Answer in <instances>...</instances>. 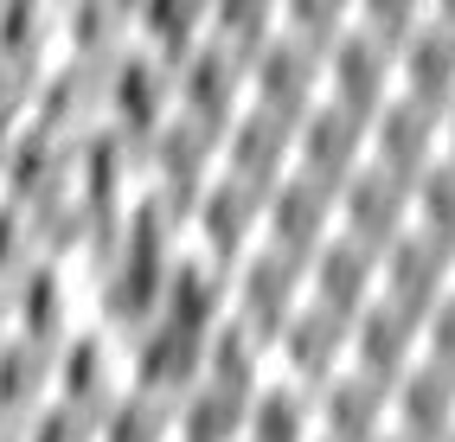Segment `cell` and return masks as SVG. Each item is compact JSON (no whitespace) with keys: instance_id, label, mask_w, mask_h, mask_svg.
<instances>
[{"instance_id":"obj_11","label":"cell","mask_w":455,"mask_h":442,"mask_svg":"<svg viewBox=\"0 0 455 442\" xmlns=\"http://www.w3.org/2000/svg\"><path fill=\"white\" fill-rule=\"evenodd\" d=\"M225 314H231V276L219 270V263H205V257H193V250H180V257H173V270H167L161 314H155V320H167V328L205 340Z\"/></svg>"},{"instance_id":"obj_5","label":"cell","mask_w":455,"mask_h":442,"mask_svg":"<svg viewBox=\"0 0 455 442\" xmlns=\"http://www.w3.org/2000/svg\"><path fill=\"white\" fill-rule=\"evenodd\" d=\"M116 391H123V340L103 334L97 320H77L52 346V398H65L77 410H103Z\"/></svg>"},{"instance_id":"obj_8","label":"cell","mask_w":455,"mask_h":442,"mask_svg":"<svg viewBox=\"0 0 455 442\" xmlns=\"http://www.w3.org/2000/svg\"><path fill=\"white\" fill-rule=\"evenodd\" d=\"M333 193L340 186H315L301 173H289L283 186H269L263 193V250L308 263L321 244H333Z\"/></svg>"},{"instance_id":"obj_4","label":"cell","mask_w":455,"mask_h":442,"mask_svg":"<svg viewBox=\"0 0 455 442\" xmlns=\"http://www.w3.org/2000/svg\"><path fill=\"white\" fill-rule=\"evenodd\" d=\"M7 302H13V334L39 340V346H58L77 320H90V308H84V276L71 270V263H52V257L7 282Z\"/></svg>"},{"instance_id":"obj_17","label":"cell","mask_w":455,"mask_h":442,"mask_svg":"<svg viewBox=\"0 0 455 442\" xmlns=\"http://www.w3.org/2000/svg\"><path fill=\"white\" fill-rule=\"evenodd\" d=\"M97 442H173V404H155L123 385L97 410Z\"/></svg>"},{"instance_id":"obj_18","label":"cell","mask_w":455,"mask_h":442,"mask_svg":"<svg viewBox=\"0 0 455 442\" xmlns=\"http://www.w3.org/2000/svg\"><path fill=\"white\" fill-rule=\"evenodd\" d=\"M33 263H45V218L33 212V205L0 199V282L26 276Z\"/></svg>"},{"instance_id":"obj_7","label":"cell","mask_w":455,"mask_h":442,"mask_svg":"<svg viewBox=\"0 0 455 442\" xmlns=\"http://www.w3.org/2000/svg\"><path fill=\"white\" fill-rule=\"evenodd\" d=\"M219 173L251 193H269L295 173V122L283 115H263V109H244L237 122L219 135Z\"/></svg>"},{"instance_id":"obj_13","label":"cell","mask_w":455,"mask_h":442,"mask_svg":"<svg viewBox=\"0 0 455 442\" xmlns=\"http://www.w3.org/2000/svg\"><path fill=\"white\" fill-rule=\"evenodd\" d=\"M0 65H13L26 77L58 65V7H45V0H7L0 7Z\"/></svg>"},{"instance_id":"obj_19","label":"cell","mask_w":455,"mask_h":442,"mask_svg":"<svg viewBox=\"0 0 455 442\" xmlns=\"http://www.w3.org/2000/svg\"><path fill=\"white\" fill-rule=\"evenodd\" d=\"M26 423V442H97V410H77L65 398H45Z\"/></svg>"},{"instance_id":"obj_1","label":"cell","mask_w":455,"mask_h":442,"mask_svg":"<svg viewBox=\"0 0 455 442\" xmlns=\"http://www.w3.org/2000/svg\"><path fill=\"white\" fill-rule=\"evenodd\" d=\"M167 115H173V71L161 58H148L141 45H129L116 65L97 71V129L141 147Z\"/></svg>"},{"instance_id":"obj_15","label":"cell","mask_w":455,"mask_h":442,"mask_svg":"<svg viewBox=\"0 0 455 442\" xmlns=\"http://www.w3.org/2000/svg\"><path fill=\"white\" fill-rule=\"evenodd\" d=\"M244 410H251L244 391L193 385L173 404V442H244Z\"/></svg>"},{"instance_id":"obj_3","label":"cell","mask_w":455,"mask_h":442,"mask_svg":"<svg viewBox=\"0 0 455 442\" xmlns=\"http://www.w3.org/2000/svg\"><path fill=\"white\" fill-rule=\"evenodd\" d=\"M205 372V340L167 328V320H148L141 334L123 340V385L155 398V404H180Z\"/></svg>"},{"instance_id":"obj_14","label":"cell","mask_w":455,"mask_h":442,"mask_svg":"<svg viewBox=\"0 0 455 442\" xmlns=\"http://www.w3.org/2000/svg\"><path fill=\"white\" fill-rule=\"evenodd\" d=\"M244 442H315V391L263 378L244 410Z\"/></svg>"},{"instance_id":"obj_12","label":"cell","mask_w":455,"mask_h":442,"mask_svg":"<svg viewBox=\"0 0 455 442\" xmlns=\"http://www.w3.org/2000/svg\"><path fill=\"white\" fill-rule=\"evenodd\" d=\"M135 45L148 58H161L167 71H180L205 45V0H148V7H135Z\"/></svg>"},{"instance_id":"obj_2","label":"cell","mask_w":455,"mask_h":442,"mask_svg":"<svg viewBox=\"0 0 455 442\" xmlns=\"http://www.w3.org/2000/svg\"><path fill=\"white\" fill-rule=\"evenodd\" d=\"M187 250L205 257V263H219V270L231 276L244 257L263 250V193L212 173V186L193 199V212H187Z\"/></svg>"},{"instance_id":"obj_6","label":"cell","mask_w":455,"mask_h":442,"mask_svg":"<svg viewBox=\"0 0 455 442\" xmlns=\"http://www.w3.org/2000/svg\"><path fill=\"white\" fill-rule=\"evenodd\" d=\"M301 308V263L276 257V250H257L231 270V320L251 328L263 346L276 340Z\"/></svg>"},{"instance_id":"obj_22","label":"cell","mask_w":455,"mask_h":442,"mask_svg":"<svg viewBox=\"0 0 455 442\" xmlns=\"http://www.w3.org/2000/svg\"><path fill=\"white\" fill-rule=\"evenodd\" d=\"M13 334V302H7V282H0V340Z\"/></svg>"},{"instance_id":"obj_21","label":"cell","mask_w":455,"mask_h":442,"mask_svg":"<svg viewBox=\"0 0 455 442\" xmlns=\"http://www.w3.org/2000/svg\"><path fill=\"white\" fill-rule=\"evenodd\" d=\"M0 442H26V423H20V417H7V410H0Z\"/></svg>"},{"instance_id":"obj_20","label":"cell","mask_w":455,"mask_h":442,"mask_svg":"<svg viewBox=\"0 0 455 442\" xmlns=\"http://www.w3.org/2000/svg\"><path fill=\"white\" fill-rule=\"evenodd\" d=\"M33 83H39V77L0 65V147H7L26 122H33Z\"/></svg>"},{"instance_id":"obj_9","label":"cell","mask_w":455,"mask_h":442,"mask_svg":"<svg viewBox=\"0 0 455 442\" xmlns=\"http://www.w3.org/2000/svg\"><path fill=\"white\" fill-rule=\"evenodd\" d=\"M173 115L199 122L205 135H225L244 115V65L219 45H199L187 65L173 71Z\"/></svg>"},{"instance_id":"obj_10","label":"cell","mask_w":455,"mask_h":442,"mask_svg":"<svg viewBox=\"0 0 455 442\" xmlns=\"http://www.w3.org/2000/svg\"><path fill=\"white\" fill-rule=\"evenodd\" d=\"M129 45H135V7H123V0H71V7H58V58L65 65L103 71Z\"/></svg>"},{"instance_id":"obj_16","label":"cell","mask_w":455,"mask_h":442,"mask_svg":"<svg viewBox=\"0 0 455 442\" xmlns=\"http://www.w3.org/2000/svg\"><path fill=\"white\" fill-rule=\"evenodd\" d=\"M45 398H52V346L7 334L0 340V410L7 417H33Z\"/></svg>"}]
</instances>
